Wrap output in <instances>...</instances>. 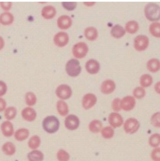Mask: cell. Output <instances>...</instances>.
<instances>
[{
  "label": "cell",
  "mask_w": 160,
  "mask_h": 161,
  "mask_svg": "<svg viewBox=\"0 0 160 161\" xmlns=\"http://www.w3.org/2000/svg\"><path fill=\"white\" fill-rule=\"evenodd\" d=\"M42 127L47 133L53 134L58 131L60 127V122L54 115L48 116L43 119Z\"/></svg>",
  "instance_id": "obj_1"
},
{
  "label": "cell",
  "mask_w": 160,
  "mask_h": 161,
  "mask_svg": "<svg viewBox=\"0 0 160 161\" xmlns=\"http://www.w3.org/2000/svg\"><path fill=\"white\" fill-rule=\"evenodd\" d=\"M146 18L151 21H158L160 18V8L159 6L155 3H148L144 8Z\"/></svg>",
  "instance_id": "obj_2"
},
{
  "label": "cell",
  "mask_w": 160,
  "mask_h": 161,
  "mask_svg": "<svg viewBox=\"0 0 160 161\" xmlns=\"http://www.w3.org/2000/svg\"><path fill=\"white\" fill-rule=\"evenodd\" d=\"M65 69L67 73L71 77H77L81 71L80 62L76 59H71L68 61L66 65Z\"/></svg>",
  "instance_id": "obj_3"
},
{
  "label": "cell",
  "mask_w": 160,
  "mask_h": 161,
  "mask_svg": "<svg viewBox=\"0 0 160 161\" xmlns=\"http://www.w3.org/2000/svg\"><path fill=\"white\" fill-rule=\"evenodd\" d=\"M88 47L84 42L77 43L72 48V53L76 58H84L88 52Z\"/></svg>",
  "instance_id": "obj_4"
},
{
  "label": "cell",
  "mask_w": 160,
  "mask_h": 161,
  "mask_svg": "<svg viewBox=\"0 0 160 161\" xmlns=\"http://www.w3.org/2000/svg\"><path fill=\"white\" fill-rule=\"evenodd\" d=\"M55 93L57 97L60 99L66 100L70 98L72 95V90L67 84H61L56 88Z\"/></svg>",
  "instance_id": "obj_5"
},
{
  "label": "cell",
  "mask_w": 160,
  "mask_h": 161,
  "mask_svg": "<svg viewBox=\"0 0 160 161\" xmlns=\"http://www.w3.org/2000/svg\"><path fill=\"white\" fill-rule=\"evenodd\" d=\"M124 130L127 133L132 134L136 133L140 127L139 121L134 118L128 119L124 124Z\"/></svg>",
  "instance_id": "obj_6"
},
{
  "label": "cell",
  "mask_w": 160,
  "mask_h": 161,
  "mask_svg": "<svg viewBox=\"0 0 160 161\" xmlns=\"http://www.w3.org/2000/svg\"><path fill=\"white\" fill-rule=\"evenodd\" d=\"M149 39L144 35H139L134 39V48L139 52L146 50L149 45Z\"/></svg>",
  "instance_id": "obj_7"
},
{
  "label": "cell",
  "mask_w": 160,
  "mask_h": 161,
  "mask_svg": "<svg viewBox=\"0 0 160 161\" xmlns=\"http://www.w3.org/2000/svg\"><path fill=\"white\" fill-rule=\"evenodd\" d=\"M54 42L58 47H64L69 41L68 34L65 32H60L55 34L54 37Z\"/></svg>",
  "instance_id": "obj_8"
},
{
  "label": "cell",
  "mask_w": 160,
  "mask_h": 161,
  "mask_svg": "<svg viewBox=\"0 0 160 161\" xmlns=\"http://www.w3.org/2000/svg\"><path fill=\"white\" fill-rule=\"evenodd\" d=\"M80 124L79 118L74 114L69 115L65 119V126L69 130H74L77 129L80 126Z\"/></svg>",
  "instance_id": "obj_9"
},
{
  "label": "cell",
  "mask_w": 160,
  "mask_h": 161,
  "mask_svg": "<svg viewBox=\"0 0 160 161\" xmlns=\"http://www.w3.org/2000/svg\"><path fill=\"white\" fill-rule=\"evenodd\" d=\"M136 105V101L133 97L127 96L125 97L121 100V109L126 111H130L133 109Z\"/></svg>",
  "instance_id": "obj_10"
},
{
  "label": "cell",
  "mask_w": 160,
  "mask_h": 161,
  "mask_svg": "<svg viewBox=\"0 0 160 161\" xmlns=\"http://www.w3.org/2000/svg\"><path fill=\"white\" fill-rule=\"evenodd\" d=\"M72 24V19L68 15H62L57 20V26L62 30H66L70 28Z\"/></svg>",
  "instance_id": "obj_11"
},
{
  "label": "cell",
  "mask_w": 160,
  "mask_h": 161,
  "mask_svg": "<svg viewBox=\"0 0 160 161\" xmlns=\"http://www.w3.org/2000/svg\"><path fill=\"white\" fill-rule=\"evenodd\" d=\"M21 116L23 119L27 122H34L36 118V112L32 107H26L22 111Z\"/></svg>",
  "instance_id": "obj_12"
},
{
  "label": "cell",
  "mask_w": 160,
  "mask_h": 161,
  "mask_svg": "<svg viewBox=\"0 0 160 161\" xmlns=\"http://www.w3.org/2000/svg\"><path fill=\"white\" fill-rule=\"evenodd\" d=\"M97 102V97L92 93L86 94L82 99V106L84 108L87 110L94 107Z\"/></svg>",
  "instance_id": "obj_13"
},
{
  "label": "cell",
  "mask_w": 160,
  "mask_h": 161,
  "mask_svg": "<svg viewBox=\"0 0 160 161\" xmlns=\"http://www.w3.org/2000/svg\"><path fill=\"white\" fill-rule=\"evenodd\" d=\"M109 122L111 125L114 128L120 127L123 125V117L117 113H112L109 116Z\"/></svg>",
  "instance_id": "obj_14"
},
{
  "label": "cell",
  "mask_w": 160,
  "mask_h": 161,
  "mask_svg": "<svg viewBox=\"0 0 160 161\" xmlns=\"http://www.w3.org/2000/svg\"><path fill=\"white\" fill-rule=\"evenodd\" d=\"M1 130L3 135L6 137H11L14 133L13 124L8 120L1 124Z\"/></svg>",
  "instance_id": "obj_15"
},
{
  "label": "cell",
  "mask_w": 160,
  "mask_h": 161,
  "mask_svg": "<svg viewBox=\"0 0 160 161\" xmlns=\"http://www.w3.org/2000/svg\"><path fill=\"white\" fill-rule=\"evenodd\" d=\"M85 69L88 73L95 75L98 73L100 69V65L98 61L95 59H90L85 64Z\"/></svg>",
  "instance_id": "obj_16"
},
{
  "label": "cell",
  "mask_w": 160,
  "mask_h": 161,
  "mask_svg": "<svg viewBox=\"0 0 160 161\" xmlns=\"http://www.w3.org/2000/svg\"><path fill=\"white\" fill-rule=\"evenodd\" d=\"M56 8L52 5L46 6L41 10V16L45 19H51L56 16Z\"/></svg>",
  "instance_id": "obj_17"
},
{
  "label": "cell",
  "mask_w": 160,
  "mask_h": 161,
  "mask_svg": "<svg viewBox=\"0 0 160 161\" xmlns=\"http://www.w3.org/2000/svg\"><path fill=\"white\" fill-rule=\"evenodd\" d=\"M101 91L104 94L112 93L116 89V84L113 80H107L102 82L101 85Z\"/></svg>",
  "instance_id": "obj_18"
},
{
  "label": "cell",
  "mask_w": 160,
  "mask_h": 161,
  "mask_svg": "<svg viewBox=\"0 0 160 161\" xmlns=\"http://www.w3.org/2000/svg\"><path fill=\"white\" fill-rule=\"evenodd\" d=\"M14 17L10 12L6 11L0 14V24L3 25H9L13 24Z\"/></svg>",
  "instance_id": "obj_19"
},
{
  "label": "cell",
  "mask_w": 160,
  "mask_h": 161,
  "mask_svg": "<svg viewBox=\"0 0 160 161\" xmlns=\"http://www.w3.org/2000/svg\"><path fill=\"white\" fill-rule=\"evenodd\" d=\"M30 135L29 130L26 128H20L16 130L14 133V138L18 142L26 140Z\"/></svg>",
  "instance_id": "obj_20"
},
{
  "label": "cell",
  "mask_w": 160,
  "mask_h": 161,
  "mask_svg": "<svg viewBox=\"0 0 160 161\" xmlns=\"http://www.w3.org/2000/svg\"><path fill=\"white\" fill-rule=\"evenodd\" d=\"M84 35L87 40L93 41L97 38L98 33L96 28L93 26H89L85 30Z\"/></svg>",
  "instance_id": "obj_21"
},
{
  "label": "cell",
  "mask_w": 160,
  "mask_h": 161,
  "mask_svg": "<svg viewBox=\"0 0 160 161\" xmlns=\"http://www.w3.org/2000/svg\"><path fill=\"white\" fill-rule=\"evenodd\" d=\"M126 31L125 28L119 25H116L112 28L111 31V34L113 37L116 39L121 38L123 37Z\"/></svg>",
  "instance_id": "obj_22"
},
{
  "label": "cell",
  "mask_w": 160,
  "mask_h": 161,
  "mask_svg": "<svg viewBox=\"0 0 160 161\" xmlns=\"http://www.w3.org/2000/svg\"><path fill=\"white\" fill-rule=\"evenodd\" d=\"M2 149L3 153L6 156H13L16 152V146L11 142H7L4 144L2 146Z\"/></svg>",
  "instance_id": "obj_23"
},
{
  "label": "cell",
  "mask_w": 160,
  "mask_h": 161,
  "mask_svg": "<svg viewBox=\"0 0 160 161\" xmlns=\"http://www.w3.org/2000/svg\"><path fill=\"white\" fill-rule=\"evenodd\" d=\"M27 158L29 161H43L44 154L41 151L35 149L28 153Z\"/></svg>",
  "instance_id": "obj_24"
},
{
  "label": "cell",
  "mask_w": 160,
  "mask_h": 161,
  "mask_svg": "<svg viewBox=\"0 0 160 161\" xmlns=\"http://www.w3.org/2000/svg\"><path fill=\"white\" fill-rule=\"evenodd\" d=\"M125 29L129 34H135L139 30V23L135 20L129 21L126 23Z\"/></svg>",
  "instance_id": "obj_25"
},
{
  "label": "cell",
  "mask_w": 160,
  "mask_h": 161,
  "mask_svg": "<svg viewBox=\"0 0 160 161\" xmlns=\"http://www.w3.org/2000/svg\"><path fill=\"white\" fill-rule=\"evenodd\" d=\"M147 67L149 71L153 73L157 72L160 69L159 60L157 58H152L147 62Z\"/></svg>",
  "instance_id": "obj_26"
},
{
  "label": "cell",
  "mask_w": 160,
  "mask_h": 161,
  "mask_svg": "<svg viewBox=\"0 0 160 161\" xmlns=\"http://www.w3.org/2000/svg\"><path fill=\"white\" fill-rule=\"evenodd\" d=\"M56 108L58 113L61 116H66L68 114V106L67 104L63 100H59L57 102Z\"/></svg>",
  "instance_id": "obj_27"
},
{
  "label": "cell",
  "mask_w": 160,
  "mask_h": 161,
  "mask_svg": "<svg viewBox=\"0 0 160 161\" xmlns=\"http://www.w3.org/2000/svg\"><path fill=\"white\" fill-rule=\"evenodd\" d=\"M17 110L14 107H8L5 109L4 116L8 121L15 119L17 116Z\"/></svg>",
  "instance_id": "obj_28"
},
{
  "label": "cell",
  "mask_w": 160,
  "mask_h": 161,
  "mask_svg": "<svg viewBox=\"0 0 160 161\" xmlns=\"http://www.w3.org/2000/svg\"><path fill=\"white\" fill-rule=\"evenodd\" d=\"M102 128V123L99 120H95L90 122L89 125V129L94 133H99Z\"/></svg>",
  "instance_id": "obj_29"
},
{
  "label": "cell",
  "mask_w": 160,
  "mask_h": 161,
  "mask_svg": "<svg viewBox=\"0 0 160 161\" xmlns=\"http://www.w3.org/2000/svg\"><path fill=\"white\" fill-rule=\"evenodd\" d=\"M37 101L36 96L33 92H27L25 95V102L28 107H33Z\"/></svg>",
  "instance_id": "obj_30"
},
{
  "label": "cell",
  "mask_w": 160,
  "mask_h": 161,
  "mask_svg": "<svg viewBox=\"0 0 160 161\" xmlns=\"http://www.w3.org/2000/svg\"><path fill=\"white\" fill-rule=\"evenodd\" d=\"M41 144V140L37 135H34L31 137L28 141V145L29 148L35 150L38 148Z\"/></svg>",
  "instance_id": "obj_31"
},
{
  "label": "cell",
  "mask_w": 160,
  "mask_h": 161,
  "mask_svg": "<svg viewBox=\"0 0 160 161\" xmlns=\"http://www.w3.org/2000/svg\"><path fill=\"white\" fill-rule=\"evenodd\" d=\"M149 32L155 37H160V23L158 21L153 22L149 26Z\"/></svg>",
  "instance_id": "obj_32"
},
{
  "label": "cell",
  "mask_w": 160,
  "mask_h": 161,
  "mask_svg": "<svg viewBox=\"0 0 160 161\" xmlns=\"http://www.w3.org/2000/svg\"><path fill=\"white\" fill-rule=\"evenodd\" d=\"M152 83H153V78L149 75H143L140 78V83L142 87H149L151 86Z\"/></svg>",
  "instance_id": "obj_33"
},
{
  "label": "cell",
  "mask_w": 160,
  "mask_h": 161,
  "mask_svg": "<svg viewBox=\"0 0 160 161\" xmlns=\"http://www.w3.org/2000/svg\"><path fill=\"white\" fill-rule=\"evenodd\" d=\"M101 135L105 139H111L114 135V130L111 126H107L102 129Z\"/></svg>",
  "instance_id": "obj_34"
},
{
  "label": "cell",
  "mask_w": 160,
  "mask_h": 161,
  "mask_svg": "<svg viewBox=\"0 0 160 161\" xmlns=\"http://www.w3.org/2000/svg\"><path fill=\"white\" fill-rule=\"evenodd\" d=\"M160 143V135L158 133L153 134L149 138V144L152 147H157L159 145Z\"/></svg>",
  "instance_id": "obj_35"
},
{
  "label": "cell",
  "mask_w": 160,
  "mask_h": 161,
  "mask_svg": "<svg viewBox=\"0 0 160 161\" xmlns=\"http://www.w3.org/2000/svg\"><path fill=\"white\" fill-rule=\"evenodd\" d=\"M57 159L59 161H69L70 158L69 154L64 149H60L57 152Z\"/></svg>",
  "instance_id": "obj_36"
},
{
  "label": "cell",
  "mask_w": 160,
  "mask_h": 161,
  "mask_svg": "<svg viewBox=\"0 0 160 161\" xmlns=\"http://www.w3.org/2000/svg\"><path fill=\"white\" fill-rule=\"evenodd\" d=\"M133 94L136 98L142 99L145 96L146 91L142 87H137L133 91Z\"/></svg>",
  "instance_id": "obj_37"
},
{
  "label": "cell",
  "mask_w": 160,
  "mask_h": 161,
  "mask_svg": "<svg viewBox=\"0 0 160 161\" xmlns=\"http://www.w3.org/2000/svg\"><path fill=\"white\" fill-rule=\"evenodd\" d=\"M151 122L152 125L155 127L159 128L160 127V113H156L152 115Z\"/></svg>",
  "instance_id": "obj_38"
},
{
  "label": "cell",
  "mask_w": 160,
  "mask_h": 161,
  "mask_svg": "<svg viewBox=\"0 0 160 161\" xmlns=\"http://www.w3.org/2000/svg\"><path fill=\"white\" fill-rule=\"evenodd\" d=\"M62 5L63 8L68 11H72L76 8L77 3L76 2H63Z\"/></svg>",
  "instance_id": "obj_39"
},
{
  "label": "cell",
  "mask_w": 160,
  "mask_h": 161,
  "mask_svg": "<svg viewBox=\"0 0 160 161\" xmlns=\"http://www.w3.org/2000/svg\"><path fill=\"white\" fill-rule=\"evenodd\" d=\"M112 108L115 111H120L121 110V99L119 98H116L114 99L112 103Z\"/></svg>",
  "instance_id": "obj_40"
},
{
  "label": "cell",
  "mask_w": 160,
  "mask_h": 161,
  "mask_svg": "<svg viewBox=\"0 0 160 161\" xmlns=\"http://www.w3.org/2000/svg\"><path fill=\"white\" fill-rule=\"evenodd\" d=\"M151 158L154 161H160V148H155L152 151L151 154Z\"/></svg>",
  "instance_id": "obj_41"
},
{
  "label": "cell",
  "mask_w": 160,
  "mask_h": 161,
  "mask_svg": "<svg viewBox=\"0 0 160 161\" xmlns=\"http://www.w3.org/2000/svg\"><path fill=\"white\" fill-rule=\"evenodd\" d=\"M8 91V87L6 83L3 80H0V97L6 94Z\"/></svg>",
  "instance_id": "obj_42"
},
{
  "label": "cell",
  "mask_w": 160,
  "mask_h": 161,
  "mask_svg": "<svg viewBox=\"0 0 160 161\" xmlns=\"http://www.w3.org/2000/svg\"><path fill=\"white\" fill-rule=\"evenodd\" d=\"M12 4L11 2H1L0 6L3 10L7 11L12 7Z\"/></svg>",
  "instance_id": "obj_43"
},
{
  "label": "cell",
  "mask_w": 160,
  "mask_h": 161,
  "mask_svg": "<svg viewBox=\"0 0 160 161\" xmlns=\"http://www.w3.org/2000/svg\"><path fill=\"white\" fill-rule=\"evenodd\" d=\"M7 103L4 98L0 97V112L4 111L6 108Z\"/></svg>",
  "instance_id": "obj_44"
},
{
  "label": "cell",
  "mask_w": 160,
  "mask_h": 161,
  "mask_svg": "<svg viewBox=\"0 0 160 161\" xmlns=\"http://www.w3.org/2000/svg\"><path fill=\"white\" fill-rule=\"evenodd\" d=\"M5 46V41L4 39L0 36V51L3 49Z\"/></svg>",
  "instance_id": "obj_45"
},
{
  "label": "cell",
  "mask_w": 160,
  "mask_h": 161,
  "mask_svg": "<svg viewBox=\"0 0 160 161\" xmlns=\"http://www.w3.org/2000/svg\"><path fill=\"white\" fill-rule=\"evenodd\" d=\"M160 82H158L155 85V90H156V92H157L158 93H160Z\"/></svg>",
  "instance_id": "obj_46"
},
{
  "label": "cell",
  "mask_w": 160,
  "mask_h": 161,
  "mask_svg": "<svg viewBox=\"0 0 160 161\" xmlns=\"http://www.w3.org/2000/svg\"><path fill=\"white\" fill-rule=\"evenodd\" d=\"M95 3H93V2H89V3H85V4L87 6H91L95 4Z\"/></svg>",
  "instance_id": "obj_47"
}]
</instances>
